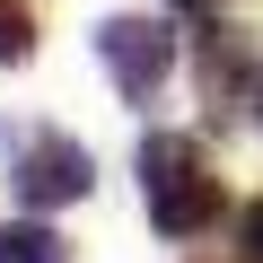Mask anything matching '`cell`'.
<instances>
[{"label": "cell", "instance_id": "6da1fadb", "mask_svg": "<svg viewBox=\"0 0 263 263\" xmlns=\"http://www.w3.org/2000/svg\"><path fill=\"white\" fill-rule=\"evenodd\" d=\"M141 202H149V228L158 237H202L228 211L211 158L184 141V132H149V141H141Z\"/></svg>", "mask_w": 263, "mask_h": 263}, {"label": "cell", "instance_id": "7a4b0ae2", "mask_svg": "<svg viewBox=\"0 0 263 263\" xmlns=\"http://www.w3.org/2000/svg\"><path fill=\"white\" fill-rule=\"evenodd\" d=\"M9 193L27 211H70V202L97 193V158L70 141V132H35V141H18V158H9Z\"/></svg>", "mask_w": 263, "mask_h": 263}, {"label": "cell", "instance_id": "3957f363", "mask_svg": "<svg viewBox=\"0 0 263 263\" xmlns=\"http://www.w3.org/2000/svg\"><path fill=\"white\" fill-rule=\"evenodd\" d=\"M97 62L114 70V88L132 105H149L167 88V70H176V35H167V18H105L97 27Z\"/></svg>", "mask_w": 263, "mask_h": 263}, {"label": "cell", "instance_id": "277c9868", "mask_svg": "<svg viewBox=\"0 0 263 263\" xmlns=\"http://www.w3.org/2000/svg\"><path fill=\"white\" fill-rule=\"evenodd\" d=\"M0 263H70V246L44 219H18V228H0Z\"/></svg>", "mask_w": 263, "mask_h": 263}, {"label": "cell", "instance_id": "5b68a950", "mask_svg": "<svg viewBox=\"0 0 263 263\" xmlns=\"http://www.w3.org/2000/svg\"><path fill=\"white\" fill-rule=\"evenodd\" d=\"M35 53V18H27V0H0V62H27Z\"/></svg>", "mask_w": 263, "mask_h": 263}, {"label": "cell", "instance_id": "8992f818", "mask_svg": "<svg viewBox=\"0 0 263 263\" xmlns=\"http://www.w3.org/2000/svg\"><path fill=\"white\" fill-rule=\"evenodd\" d=\"M237 263H263V202L237 211Z\"/></svg>", "mask_w": 263, "mask_h": 263}, {"label": "cell", "instance_id": "52a82bcc", "mask_svg": "<svg viewBox=\"0 0 263 263\" xmlns=\"http://www.w3.org/2000/svg\"><path fill=\"white\" fill-rule=\"evenodd\" d=\"M254 123H263V79H254Z\"/></svg>", "mask_w": 263, "mask_h": 263}]
</instances>
